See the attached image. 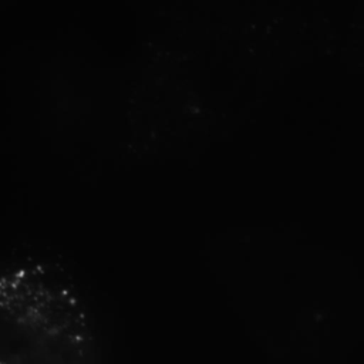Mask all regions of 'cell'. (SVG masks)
Masks as SVG:
<instances>
[{
	"label": "cell",
	"mask_w": 364,
	"mask_h": 364,
	"mask_svg": "<svg viewBox=\"0 0 364 364\" xmlns=\"http://www.w3.org/2000/svg\"><path fill=\"white\" fill-rule=\"evenodd\" d=\"M84 299L48 263H0V364H97Z\"/></svg>",
	"instance_id": "obj_1"
}]
</instances>
